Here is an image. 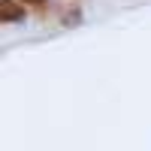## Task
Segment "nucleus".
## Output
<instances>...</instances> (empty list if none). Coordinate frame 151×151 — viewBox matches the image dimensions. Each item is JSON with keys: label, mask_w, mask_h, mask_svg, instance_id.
Masks as SVG:
<instances>
[{"label": "nucleus", "mask_w": 151, "mask_h": 151, "mask_svg": "<svg viewBox=\"0 0 151 151\" xmlns=\"http://www.w3.org/2000/svg\"><path fill=\"white\" fill-rule=\"evenodd\" d=\"M0 18L6 24L24 21V3H18V0H0Z\"/></svg>", "instance_id": "nucleus-1"}, {"label": "nucleus", "mask_w": 151, "mask_h": 151, "mask_svg": "<svg viewBox=\"0 0 151 151\" xmlns=\"http://www.w3.org/2000/svg\"><path fill=\"white\" fill-rule=\"evenodd\" d=\"M18 3H24V6H36V9H45L48 0H18Z\"/></svg>", "instance_id": "nucleus-2"}]
</instances>
